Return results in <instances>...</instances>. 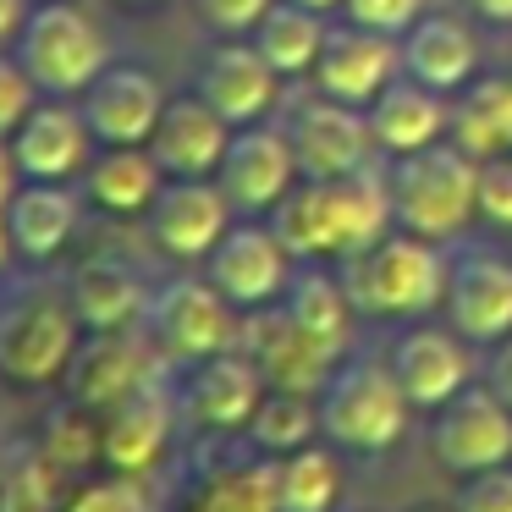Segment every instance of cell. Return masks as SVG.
Returning <instances> with one entry per match:
<instances>
[{
	"instance_id": "obj_1",
	"label": "cell",
	"mask_w": 512,
	"mask_h": 512,
	"mask_svg": "<svg viewBox=\"0 0 512 512\" xmlns=\"http://www.w3.org/2000/svg\"><path fill=\"white\" fill-rule=\"evenodd\" d=\"M270 226L287 243V254L298 265L309 259H336L369 248L375 237H386L391 226V193H386V171H353V177H303L287 199L270 210Z\"/></svg>"
},
{
	"instance_id": "obj_2",
	"label": "cell",
	"mask_w": 512,
	"mask_h": 512,
	"mask_svg": "<svg viewBox=\"0 0 512 512\" xmlns=\"http://www.w3.org/2000/svg\"><path fill=\"white\" fill-rule=\"evenodd\" d=\"M347 298H353L358 314L369 320H408V314H424L435 303H446V276H452V259L441 254L435 237L419 232H386L369 248L347 254L336 265Z\"/></svg>"
},
{
	"instance_id": "obj_3",
	"label": "cell",
	"mask_w": 512,
	"mask_h": 512,
	"mask_svg": "<svg viewBox=\"0 0 512 512\" xmlns=\"http://www.w3.org/2000/svg\"><path fill=\"white\" fill-rule=\"evenodd\" d=\"M386 193H391V221L402 232L446 243L479 215V160L468 149H457L452 138L391 155Z\"/></svg>"
},
{
	"instance_id": "obj_4",
	"label": "cell",
	"mask_w": 512,
	"mask_h": 512,
	"mask_svg": "<svg viewBox=\"0 0 512 512\" xmlns=\"http://www.w3.org/2000/svg\"><path fill=\"white\" fill-rule=\"evenodd\" d=\"M83 342V320L67 298V281H28L0 303V380L56 386Z\"/></svg>"
},
{
	"instance_id": "obj_5",
	"label": "cell",
	"mask_w": 512,
	"mask_h": 512,
	"mask_svg": "<svg viewBox=\"0 0 512 512\" xmlns=\"http://www.w3.org/2000/svg\"><path fill=\"white\" fill-rule=\"evenodd\" d=\"M12 50L28 67V78L39 83V94H56V100L83 94L105 72V61H111L105 56V34L72 0H39V6H28Z\"/></svg>"
},
{
	"instance_id": "obj_6",
	"label": "cell",
	"mask_w": 512,
	"mask_h": 512,
	"mask_svg": "<svg viewBox=\"0 0 512 512\" xmlns=\"http://www.w3.org/2000/svg\"><path fill=\"white\" fill-rule=\"evenodd\" d=\"M320 435L347 452H386L408 430V391L397 386L391 364H336L320 386Z\"/></svg>"
},
{
	"instance_id": "obj_7",
	"label": "cell",
	"mask_w": 512,
	"mask_h": 512,
	"mask_svg": "<svg viewBox=\"0 0 512 512\" xmlns=\"http://www.w3.org/2000/svg\"><path fill=\"white\" fill-rule=\"evenodd\" d=\"M237 303L221 298L210 276L193 281V276H177L166 281L160 292H149V314H144V331L155 342L160 364H199V358H215V353H232L243 342V325H237Z\"/></svg>"
},
{
	"instance_id": "obj_8",
	"label": "cell",
	"mask_w": 512,
	"mask_h": 512,
	"mask_svg": "<svg viewBox=\"0 0 512 512\" xmlns=\"http://www.w3.org/2000/svg\"><path fill=\"white\" fill-rule=\"evenodd\" d=\"M215 182H221V193L232 199L237 215H270L303 182L287 127L281 122L232 127V144H226V155H221Z\"/></svg>"
},
{
	"instance_id": "obj_9",
	"label": "cell",
	"mask_w": 512,
	"mask_h": 512,
	"mask_svg": "<svg viewBox=\"0 0 512 512\" xmlns=\"http://www.w3.org/2000/svg\"><path fill=\"white\" fill-rule=\"evenodd\" d=\"M430 452L446 474H485L512 457V408L490 386H463L435 408Z\"/></svg>"
},
{
	"instance_id": "obj_10",
	"label": "cell",
	"mask_w": 512,
	"mask_h": 512,
	"mask_svg": "<svg viewBox=\"0 0 512 512\" xmlns=\"http://www.w3.org/2000/svg\"><path fill=\"white\" fill-rule=\"evenodd\" d=\"M281 127H287V138H292L298 171L314 182L353 177V171H364L369 155H375V133H369L364 105H342L320 89H314V100L292 105V116Z\"/></svg>"
},
{
	"instance_id": "obj_11",
	"label": "cell",
	"mask_w": 512,
	"mask_h": 512,
	"mask_svg": "<svg viewBox=\"0 0 512 512\" xmlns=\"http://www.w3.org/2000/svg\"><path fill=\"white\" fill-rule=\"evenodd\" d=\"M204 276L221 287L226 303H237V309H270V303L287 292L292 281V254L287 243L276 237V226L265 221H232L226 226V237L210 248V259H204Z\"/></svg>"
},
{
	"instance_id": "obj_12",
	"label": "cell",
	"mask_w": 512,
	"mask_h": 512,
	"mask_svg": "<svg viewBox=\"0 0 512 512\" xmlns=\"http://www.w3.org/2000/svg\"><path fill=\"white\" fill-rule=\"evenodd\" d=\"M155 364H160V353H155L144 325H133V331H89L78 342V353H72L61 386H67L72 402L105 413L122 397H133L138 386H149Z\"/></svg>"
},
{
	"instance_id": "obj_13",
	"label": "cell",
	"mask_w": 512,
	"mask_h": 512,
	"mask_svg": "<svg viewBox=\"0 0 512 512\" xmlns=\"http://www.w3.org/2000/svg\"><path fill=\"white\" fill-rule=\"evenodd\" d=\"M232 215L237 210L215 177H166V188L144 210V232L166 259H210Z\"/></svg>"
},
{
	"instance_id": "obj_14",
	"label": "cell",
	"mask_w": 512,
	"mask_h": 512,
	"mask_svg": "<svg viewBox=\"0 0 512 512\" xmlns=\"http://www.w3.org/2000/svg\"><path fill=\"white\" fill-rule=\"evenodd\" d=\"M446 314L463 342L496 347L512 336V259L496 248H463L446 276Z\"/></svg>"
},
{
	"instance_id": "obj_15",
	"label": "cell",
	"mask_w": 512,
	"mask_h": 512,
	"mask_svg": "<svg viewBox=\"0 0 512 512\" xmlns=\"http://www.w3.org/2000/svg\"><path fill=\"white\" fill-rule=\"evenodd\" d=\"M265 375L259 364L232 347V353H215V358H199V364L182 369V419H193L199 430H248L254 408L265 402Z\"/></svg>"
},
{
	"instance_id": "obj_16",
	"label": "cell",
	"mask_w": 512,
	"mask_h": 512,
	"mask_svg": "<svg viewBox=\"0 0 512 512\" xmlns=\"http://www.w3.org/2000/svg\"><path fill=\"white\" fill-rule=\"evenodd\" d=\"M78 105L94 144H149L160 127V111H166V89L155 83V72L105 61V72L78 94Z\"/></svg>"
},
{
	"instance_id": "obj_17",
	"label": "cell",
	"mask_w": 512,
	"mask_h": 512,
	"mask_svg": "<svg viewBox=\"0 0 512 512\" xmlns=\"http://www.w3.org/2000/svg\"><path fill=\"white\" fill-rule=\"evenodd\" d=\"M177 391L166 380H149L133 397H122L116 408L100 413V457L116 468V474H144V468L160 463V452L171 446V430H177Z\"/></svg>"
},
{
	"instance_id": "obj_18",
	"label": "cell",
	"mask_w": 512,
	"mask_h": 512,
	"mask_svg": "<svg viewBox=\"0 0 512 512\" xmlns=\"http://www.w3.org/2000/svg\"><path fill=\"white\" fill-rule=\"evenodd\" d=\"M402 72V39L397 34H375V28H331L314 61V89L331 94L342 105H369L391 78Z\"/></svg>"
},
{
	"instance_id": "obj_19",
	"label": "cell",
	"mask_w": 512,
	"mask_h": 512,
	"mask_svg": "<svg viewBox=\"0 0 512 512\" xmlns=\"http://www.w3.org/2000/svg\"><path fill=\"white\" fill-rule=\"evenodd\" d=\"M89 149H94V133L83 122V105H67L56 94L34 105L23 116V127L12 133V155H17V171L23 182H67L89 166Z\"/></svg>"
},
{
	"instance_id": "obj_20",
	"label": "cell",
	"mask_w": 512,
	"mask_h": 512,
	"mask_svg": "<svg viewBox=\"0 0 512 512\" xmlns=\"http://www.w3.org/2000/svg\"><path fill=\"white\" fill-rule=\"evenodd\" d=\"M243 347L248 358L259 364V375H265V386H281V391H320L325 380H331L336 358L325 342H314L303 325L287 320V309H254V320L243 325Z\"/></svg>"
},
{
	"instance_id": "obj_21",
	"label": "cell",
	"mask_w": 512,
	"mask_h": 512,
	"mask_svg": "<svg viewBox=\"0 0 512 512\" xmlns=\"http://www.w3.org/2000/svg\"><path fill=\"white\" fill-rule=\"evenodd\" d=\"M386 364H391V375H397V386L408 391L413 408H430V413L441 408V402H452L457 391L468 386V375H474L463 336L435 331V325H413V331L391 336Z\"/></svg>"
},
{
	"instance_id": "obj_22",
	"label": "cell",
	"mask_w": 512,
	"mask_h": 512,
	"mask_svg": "<svg viewBox=\"0 0 512 512\" xmlns=\"http://www.w3.org/2000/svg\"><path fill=\"white\" fill-rule=\"evenodd\" d=\"M276 89H281V72L254 50V39H221L204 56L193 94H204L232 127H248L276 111Z\"/></svg>"
},
{
	"instance_id": "obj_23",
	"label": "cell",
	"mask_w": 512,
	"mask_h": 512,
	"mask_svg": "<svg viewBox=\"0 0 512 512\" xmlns=\"http://www.w3.org/2000/svg\"><path fill=\"white\" fill-rule=\"evenodd\" d=\"M226 144H232V122L204 94H182V100H166V111H160L149 155L160 160L166 177H215Z\"/></svg>"
},
{
	"instance_id": "obj_24",
	"label": "cell",
	"mask_w": 512,
	"mask_h": 512,
	"mask_svg": "<svg viewBox=\"0 0 512 512\" xmlns=\"http://www.w3.org/2000/svg\"><path fill=\"white\" fill-rule=\"evenodd\" d=\"M364 116H369V133H375V149H386V155H408V149L441 144L446 127H452L446 94L430 89V83H419V78H408V72H397V78L364 105Z\"/></svg>"
},
{
	"instance_id": "obj_25",
	"label": "cell",
	"mask_w": 512,
	"mask_h": 512,
	"mask_svg": "<svg viewBox=\"0 0 512 512\" xmlns=\"http://www.w3.org/2000/svg\"><path fill=\"white\" fill-rule=\"evenodd\" d=\"M67 298L78 309L83 331H133L149 314V287L138 276V265L116 254H94L67 276Z\"/></svg>"
},
{
	"instance_id": "obj_26",
	"label": "cell",
	"mask_w": 512,
	"mask_h": 512,
	"mask_svg": "<svg viewBox=\"0 0 512 512\" xmlns=\"http://www.w3.org/2000/svg\"><path fill=\"white\" fill-rule=\"evenodd\" d=\"M6 232H12V254L23 259H56L78 232V193L67 182H17L12 204H6Z\"/></svg>"
},
{
	"instance_id": "obj_27",
	"label": "cell",
	"mask_w": 512,
	"mask_h": 512,
	"mask_svg": "<svg viewBox=\"0 0 512 512\" xmlns=\"http://www.w3.org/2000/svg\"><path fill=\"white\" fill-rule=\"evenodd\" d=\"M402 72L441 94H463L479 72V45L457 17H419L402 34Z\"/></svg>"
},
{
	"instance_id": "obj_28",
	"label": "cell",
	"mask_w": 512,
	"mask_h": 512,
	"mask_svg": "<svg viewBox=\"0 0 512 512\" xmlns=\"http://www.w3.org/2000/svg\"><path fill=\"white\" fill-rule=\"evenodd\" d=\"M160 188L166 171L149 155V144H100V155L83 166V193L105 215H144Z\"/></svg>"
},
{
	"instance_id": "obj_29",
	"label": "cell",
	"mask_w": 512,
	"mask_h": 512,
	"mask_svg": "<svg viewBox=\"0 0 512 512\" xmlns=\"http://www.w3.org/2000/svg\"><path fill=\"white\" fill-rule=\"evenodd\" d=\"M281 309H287L292 325H303V331L314 336V342H325L331 353H342L347 347V331H353V298H347L342 276L336 270H320V259H309L303 270H292L287 292H281Z\"/></svg>"
},
{
	"instance_id": "obj_30",
	"label": "cell",
	"mask_w": 512,
	"mask_h": 512,
	"mask_svg": "<svg viewBox=\"0 0 512 512\" xmlns=\"http://www.w3.org/2000/svg\"><path fill=\"white\" fill-rule=\"evenodd\" d=\"M457 149L474 160L507 155L512 149V78H474L452 100V127H446Z\"/></svg>"
},
{
	"instance_id": "obj_31",
	"label": "cell",
	"mask_w": 512,
	"mask_h": 512,
	"mask_svg": "<svg viewBox=\"0 0 512 512\" xmlns=\"http://www.w3.org/2000/svg\"><path fill=\"white\" fill-rule=\"evenodd\" d=\"M325 34H331V28L320 23V12H309L298 0H276V6L254 23L248 39H254V50L281 72V78H303V72H314V61H320Z\"/></svg>"
},
{
	"instance_id": "obj_32",
	"label": "cell",
	"mask_w": 512,
	"mask_h": 512,
	"mask_svg": "<svg viewBox=\"0 0 512 512\" xmlns=\"http://www.w3.org/2000/svg\"><path fill=\"white\" fill-rule=\"evenodd\" d=\"M314 430H320V402L309 391H281V386H270L254 419H248V441H254L259 457L303 452V446H314Z\"/></svg>"
},
{
	"instance_id": "obj_33",
	"label": "cell",
	"mask_w": 512,
	"mask_h": 512,
	"mask_svg": "<svg viewBox=\"0 0 512 512\" xmlns=\"http://www.w3.org/2000/svg\"><path fill=\"white\" fill-rule=\"evenodd\" d=\"M342 496V463L325 446L276 457V507L281 512H336Z\"/></svg>"
},
{
	"instance_id": "obj_34",
	"label": "cell",
	"mask_w": 512,
	"mask_h": 512,
	"mask_svg": "<svg viewBox=\"0 0 512 512\" xmlns=\"http://www.w3.org/2000/svg\"><path fill=\"white\" fill-rule=\"evenodd\" d=\"M188 512H281L276 507V463H232L193 490Z\"/></svg>"
},
{
	"instance_id": "obj_35",
	"label": "cell",
	"mask_w": 512,
	"mask_h": 512,
	"mask_svg": "<svg viewBox=\"0 0 512 512\" xmlns=\"http://www.w3.org/2000/svg\"><path fill=\"white\" fill-rule=\"evenodd\" d=\"M45 435H50L45 457L56 468H83L89 457H100V413L83 408V402H72V397H67V408L50 413Z\"/></svg>"
},
{
	"instance_id": "obj_36",
	"label": "cell",
	"mask_w": 512,
	"mask_h": 512,
	"mask_svg": "<svg viewBox=\"0 0 512 512\" xmlns=\"http://www.w3.org/2000/svg\"><path fill=\"white\" fill-rule=\"evenodd\" d=\"M34 105H39V83L28 78L17 50H0V138H12Z\"/></svg>"
},
{
	"instance_id": "obj_37",
	"label": "cell",
	"mask_w": 512,
	"mask_h": 512,
	"mask_svg": "<svg viewBox=\"0 0 512 512\" xmlns=\"http://www.w3.org/2000/svg\"><path fill=\"white\" fill-rule=\"evenodd\" d=\"M342 12H347V23H358V28L402 39L424 17V0H342Z\"/></svg>"
},
{
	"instance_id": "obj_38",
	"label": "cell",
	"mask_w": 512,
	"mask_h": 512,
	"mask_svg": "<svg viewBox=\"0 0 512 512\" xmlns=\"http://www.w3.org/2000/svg\"><path fill=\"white\" fill-rule=\"evenodd\" d=\"M67 512H155V507H149L144 485L133 474H116V479H100V485L78 490V501Z\"/></svg>"
},
{
	"instance_id": "obj_39",
	"label": "cell",
	"mask_w": 512,
	"mask_h": 512,
	"mask_svg": "<svg viewBox=\"0 0 512 512\" xmlns=\"http://www.w3.org/2000/svg\"><path fill=\"white\" fill-rule=\"evenodd\" d=\"M479 215L490 226H512V149L479 160Z\"/></svg>"
},
{
	"instance_id": "obj_40",
	"label": "cell",
	"mask_w": 512,
	"mask_h": 512,
	"mask_svg": "<svg viewBox=\"0 0 512 512\" xmlns=\"http://www.w3.org/2000/svg\"><path fill=\"white\" fill-rule=\"evenodd\" d=\"M276 0H199V17L215 28L221 39H248L254 23L270 12Z\"/></svg>"
},
{
	"instance_id": "obj_41",
	"label": "cell",
	"mask_w": 512,
	"mask_h": 512,
	"mask_svg": "<svg viewBox=\"0 0 512 512\" xmlns=\"http://www.w3.org/2000/svg\"><path fill=\"white\" fill-rule=\"evenodd\" d=\"M457 512H512V468H485L468 474V485L457 490Z\"/></svg>"
},
{
	"instance_id": "obj_42",
	"label": "cell",
	"mask_w": 512,
	"mask_h": 512,
	"mask_svg": "<svg viewBox=\"0 0 512 512\" xmlns=\"http://www.w3.org/2000/svg\"><path fill=\"white\" fill-rule=\"evenodd\" d=\"M485 386H490V391H496V397L512 408V336H501V342H496V353H490Z\"/></svg>"
},
{
	"instance_id": "obj_43",
	"label": "cell",
	"mask_w": 512,
	"mask_h": 512,
	"mask_svg": "<svg viewBox=\"0 0 512 512\" xmlns=\"http://www.w3.org/2000/svg\"><path fill=\"white\" fill-rule=\"evenodd\" d=\"M17 182H23V171H17V155H12V138H0V210L12 204Z\"/></svg>"
},
{
	"instance_id": "obj_44",
	"label": "cell",
	"mask_w": 512,
	"mask_h": 512,
	"mask_svg": "<svg viewBox=\"0 0 512 512\" xmlns=\"http://www.w3.org/2000/svg\"><path fill=\"white\" fill-rule=\"evenodd\" d=\"M23 17H28V6H23V0H0V45H6V39H17Z\"/></svg>"
},
{
	"instance_id": "obj_45",
	"label": "cell",
	"mask_w": 512,
	"mask_h": 512,
	"mask_svg": "<svg viewBox=\"0 0 512 512\" xmlns=\"http://www.w3.org/2000/svg\"><path fill=\"white\" fill-rule=\"evenodd\" d=\"M485 23H496V28H512V0H468Z\"/></svg>"
},
{
	"instance_id": "obj_46",
	"label": "cell",
	"mask_w": 512,
	"mask_h": 512,
	"mask_svg": "<svg viewBox=\"0 0 512 512\" xmlns=\"http://www.w3.org/2000/svg\"><path fill=\"white\" fill-rule=\"evenodd\" d=\"M12 259V232H6V210H0V265Z\"/></svg>"
},
{
	"instance_id": "obj_47",
	"label": "cell",
	"mask_w": 512,
	"mask_h": 512,
	"mask_svg": "<svg viewBox=\"0 0 512 512\" xmlns=\"http://www.w3.org/2000/svg\"><path fill=\"white\" fill-rule=\"evenodd\" d=\"M298 6H309V12H336L342 0H298Z\"/></svg>"
},
{
	"instance_id": "obj_48",
	"label": "cell",
	"mask_w": 512,
	"mask_h": 512,
	"mask_svg": "<svg viewBox=\"0 0 512 512\" xmlns=\"http://www.w3.org/2000/svg\"><path fill=\"white\" fill-rule=\"evenodd\" d=\"M127 6H149V0H127Z\"/></svg>"
}]
</instances>
